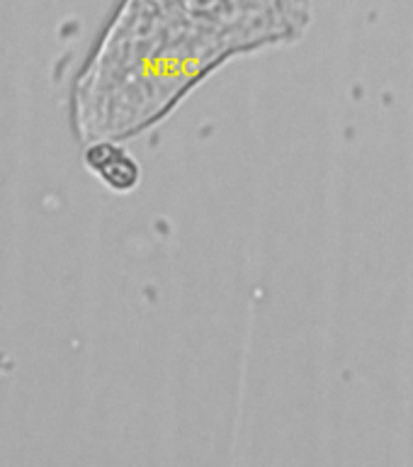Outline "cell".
I'll use <instances>...</instances> for the list:
<instances>
[{"label":"cell","instance_id":"obj_1","mask_svg":"<svg viewBox=\"0 0 413 467\" xmlns=\"http://www.w3.org/2000/svg\"><path fill=\"white\" fill-rule=\"evenodd\" d=\"M312 0H129L122 29H141L160 57L178 58V78L202 76L214 61L297 35Z\"/></svg>","mask_w":413,"mask_h":467}]
</instances>
